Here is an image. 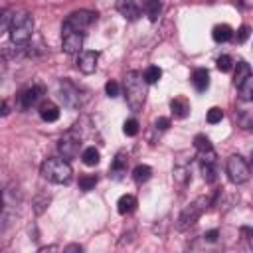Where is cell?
Returning a JSON list of instances; mask_svg holds the SVG:
<instances>
[{
  "label": "cell",
  "mask_w": 253,
  "mask_h": 253,
  "mask_svg": "<svg viewBox=\"0 0 253 253\" xmlns=\"http://www.w3.org/2000/svg\"><path fill=\"white\" fill-rule=\"evenodd\" d=\"M97 61H99V51H83L77 59V67L83 73H93L97 69Z\"/></svg>",
  "instance_id": "cell-13"
},
{
  "label": "cell",
  "mask_w": 253,
  "mask_h": 253,
  "mask_svg": "<svg viewBox=\"0 0 253 253\" xmlns=\"http://www.w3.org/2000/svg\"><path fill=\"white\" fill-rule=\"evenodd\" d=\"M126 164H128V156H126V152H119V154L115 156L113 164H111V176L119 180V178L126 172Z\"/></svg>",
  "instance_id": "cell-17"
},
{
  "label": "cell",
  "mask_w": 253,
  "mask_h": 253,
  "mask_svg": "<svg viewBox=\"0 0 253 253\" xmlns=\"http://www.w3.org/2000/svg\"><path fill=\"white\" fill-rule=\"evenodd\" d=\"M225 172H227V176H229V180H231L233 184H243V182H247L249 176H251L249 164H247L245 158L239 156V154H231V156L227 158Z\"/></svg>",
  "instance_id": "cell-4"
},
{
  "label": "cell",
  "mask_w": 253,
  "mask_h": 253,
  "mask_svg": "<svg viewBox=\"0 0 253 253\" xmlns=\"http://www.w3.org/2000/svg\"><path fill=\"white\" fill-rule=\"evenodd\" d=\"M192 85H194L196 91H206L210 87V73H208V69H204V67L196 69L192 73Z\"/></svg>",
  "instance_id": "cell-16"
},
{
  "label": "cell",
  "mask_w": 253,
  "mask_h": 253,
  "mask_svg": "<svg viewBox=\"0 0 253 253\" xmlns=\"http://www.w3.org/2000/svg\"><path fill=\"white\" fill-rule=\"evenodd\" d=\"M249 36H251L249 26H241V28L237 30V34H235V42H237V43H243V42H245Z\"/></svg>",
  "instance_id": "cell-32"
},
{
  "label": "cell",
  "mask_w": 253,
  "mask_h": 253,
  "mask_svg": "<svg viewBox=\"0 0 253 253\" xmlns=\"http://www.w3.org/2000/svg\"><path fill=\"white\" fill-rule=\"evenodd\" d=\"M97 20V12L91 10H77L71 12L63 22V32H83Z\"/></svg>",
  "instance_id": "cell-5"
},
{
  "label": "cell",
  "mask_w": 253,
  "mask_h": 253,
  "mask_svg": "<svg viewBox=\"0 0 253 253\" xmlns=\"http://www.w3.org/2000/svg\"><path fill=\"white\" fill-rule=\"evenodd\" d=\"M194 146H196L198 152H202V150H211V148H213V146H211V140H210L206 134H196V136H194Z\"/></svg>",
  "instance_id": "cell-27"
},
{
  "label": "cell",
  "mask_w": 253,
  "mask_h": 253,
  "mask_svg": "<svg viewBox=\"0 0 253 253\" xmlns=\"http://www.w3.org/2000/svg\"><path fill=\"white\" fill-rule=\"evenodd\" d=\"M57 148H59L63 158H75L79 154V148H81V136L75 134L73 130H69L57 140Z\"/></svg>",
  "instance_id": "cell-8"
},
{
  "label": "cell",
  "mask_w": 253,
  "mask_h": 253,
  "mask_svg": "<svg viewBox=\"0 0 253 253\" xmlns=\"http://www.w3.org/2000/svg\"><path fill=\"white\" fill-rule=\"evenodd\" d=\"M134 208H136V198H134L132 194H125V196H121L119 202H117V211H119L121 215H126V213L134 211Z\"/></svg>",
  "instance_id": "cell-18"
},
{
  "label": "cell",
  "mask_w": 253,
  "mask_h": 253,
  "mask_svg": "<svg viewBox=\"0 0 253 253\" xmlns=\"http://www.w3.org/2000/svg\"><path fill=\"white\" fill-rule=\"evenodd\" d=\"M206 119H208V123H210V125H217V123L223 119V111H221L219 107H211V109L208 111Z\"/></svg>",
  "instance_id": "cell-31"
},
{
  "label": "cell",
  "mask_w": 253,
  "mask_h": 253,
  "mask_svg": "<svg viewBox=\"0 0 253 253\" xmlns=\"http://www.w3.org/2000/svg\"><path fill=\"white\" fill-rule=\"evenodd\" d=\"M81 160L87 164V166H97L99 160H101V154L95 146H87L83 152H81Z\"/></svg>",
  "instance_id": "cell-22"
},
{
  "label": "cell",
  "mask_w": 253,
  "mask_h": 253,
  "mask_svg": "<svg viewBox=\"0 0 253 253\" xmlns=\"http://www.w3.org/2000/svg\"><path fill=\"white\" fill-rule=\"evenodd\" d=\"M40 117L45 121V123H55L59 119V107L51 101H45L40 105Z\"/></svg>",
  "instance_id": "cell-15"
},
{
  "label": "cell",
  "mask_w": 253,
  "mask_h": 253,
  "mask_svg": "<svg viewBox=\"0 0 253 253\" xmlns=\"http://www.w3.org/2000/svg\"><path fill=\"white\" fill-rule=\"evenodd\" d=\"M61 47L65 53H77L83 47V32H63Z\"/></svg>",
  "instance_id": "cell-11"
},
{
  "label": "cell",
  "mask_w": 253,
  "mask_h": 253,
  "mask_svg": "<svg viewBox=\"0 0 253 253\" xmlns=\"http://www.w3.org/2000/svg\"><path fill=\"white\" fill-rule=\"evenodd\" d=\"M117 10L126 18V20H136L142 14V0H119Z\"/></svg>",
  "instance_id": "cell-10"
},
{
  "label": "cell",
  "mask_w": 253,
  "mask_h": 253,
  "mask_svg": "<svg viewBox=\"0 0 253 253\" xmlns=\"http://www.w3.org/2000/svg\"><path fill=\"white\" fill-rule=\"evenodd\" d=\"M42 176L53 184H67L73 176V170L65 158H45L40 168Z\"/></svg>",
  "instance_id": "cell-2"
},
{
  "label": "cell",
  "mask_w": 253,
  "mask_h": 253,
  "mask_svg": "<svg viewBox=\"0 0 253 253\" xmlns=\"http://www.w3.org/2000/svg\"><path fill=\"white\" fill-rule=\"evenodd\" d=\"M105 91H107V95L109 97H117L119 95V83L117 81H107V85H105Z\"/></svg>",
  "instance_id": "cell-33"
},
{
  "label": "cell",
  "mask_w": 253,
  "mask_h": 253,
  "mask_svg": "<svg viewBox=\"0 0 253 253\" xmlns=\"http://www.w3.org/2000/svg\"><path fill=\"white\" fill-rule=\"evenodd\" d=\"M215 65H217V69H219L221 73H227V71H231V67H233V59H231L229 55H219L217 61H215Z\"/></svg>",
  "instance_id": "cell-30"
},
{
  "label": "cell",
  "mask_w": 253,
  "mask_h": 253,
  "mask_svg": "<svg viewBox=\"0 0 253 253\" xmlns=\"http://www.w3.org/2000/svg\"><path fill=\"white\" fill-rule=\"evenodd\" d=\"M206 241H210V243H215L217 241V237H219V231L217 229H210V231H206Z\"/></svg>",
  "instance_id": "cell-35"
},
{
  "label": "cell",
  "mask_w": 253,
  "mask_h": 253,
  "mask_svg": "<svg viewBox=\"0 0 253 253\" xmlns=\"http://www.w3.org/2000/svg\"><path fill=\"white\" fill-rule=\"evenodd\" d=\"M154 126H156L158 130H166V128L170 126V119H166V117H160V119H156Z\"/></svg>",
  "instance_id": "cell-34"
},
{
  "label": "cell",
  "mask_w": 253,
  "mask_h": 253,
  "mask_svg": "<svg viewBox=\"0 0 253 253\" xmlns=\"http://www.w3.org/2000/svg\"><path fill=\"white\" fill-rule=\"evenodd\" d=\"M251 166H253V150H251Z\"/></svg>",
  "instance_id": "cell-37"
},
{
  "label": "cell",
  "mask_w": 253,
  "mask_h": 253,
  "mask_svg": "<svg viewBox=\"0 0 253 253\" xmlns=\"http://www.w3.org/2000/svg\"><path fill=\"white\" fill-rule=\"evenodd\" d=\"M59 97L71 109H77L81 105V101H79V89L71 81H67V79L59 81Z\"/></svg>",
  "instance_id": "cell-9"
},
{
  "label": "cell",
  "mask_w": 253,
  "mask_h": 253,
  "mask_svg": "<svg viewBox=\"0 0 253 253\" xmlns=\"http://www.w3.org/2000/svg\"><path fill=\"white\" fill-rule=\"evenodd\" d=\"M237 91H239V97H241L243 101H251V99H253V75H251L241 87H237Z\"/></svg>",
  "instance_id": "cell-26"
},
{
  "label": "cell",
  "mask_w": 253,
  "mask_h": 253,
  "mask_svg": "<svg viewBox=\"0 0 253 253\" xmlns=\"http://www.w3.org/2000/svg\"><path fill=\"white\" fill-rule=\"evenodd\" d=\"M211 38H213L217 43L229 42V40L233 38V30H231L227 24H217V26L211 30Z\"/></svg>",
  "instance_id": "cell-20"
},
{
  "label": "cell",
  "mask_w": 253,
  "mask_h": 253,
  "mask_svg": "<svg viewBox=\"0 0 253 253\" xmlns=\"http://www.w3.org/2000/svg\"><path fill=\"white\" fill-rule=\"evenodd\" d=\"M123 132L126 136H136L138 134V121L136 119H126L123 125Z\"/></svg>",
  "instance_id": "cell-29"
},
{
  "label": "cell",
  "mask_w": 253,
  "mask_h": 253,
  "mask_svg": "<svg viewBox=\"0 0 253 253\" xmlns=\"http://www.w3.org/2000/svg\"><path fill=\"white\" fill-rule=\"evenodd\" d=\"M2 115H4V117L8 115V103H6V101H2Z\"/></svg>",
  "instance_id": "cell-36"
},
{
  "label": "cell",
  "mask_w": 253,
  "mask_h": 253,
  "mask_svg": "<svg viewBox=\"0 0 253 253\" xmlns=\"http://www.w3.org/2000/svg\"><path fill=\"white\" fill-rule=\"evenodd\" d=\"M206 206H208V200H206V198H198L196 202L188 204V206L182 210L180 217H178V229H188L190 225H194V223L200 219V215L204 213Z\"/></svg>",
  "instance_id": "cell-6"
},
{
  "label": "cell",
  "mask_w": 253,
  "mask_h": 253,
  "mask_svg": "<svg viewBox=\"0 0 253 253\" xmlns=\"http://www.w3.org/2000/svg\"><path fill=\"white\" fill-rule=\"evenodd\" d=\"M144 79H146V83H156V81H160V77H162V69L158 67V65H148L146 69H144Z\"/></svg>",
  "instance_id": "cell-25"
},
{
  "label": "cell",
  "mask_w": 253,
  "mask_h": 253,
  "mask_svg": "<svg viewBox=\"0 0 253 253\" xmlns=\"http://www.w3.org/2000/svg\"><path fill=\"white\" fill-rule=\"evenodd\" d=\"M95 184H97V176H93V174H83V176H79V188H81L83 192L93 190Z\"/></svg>",
  "instance_id": "cell-28"
},
{
  "label": "cell",
  "mask_w": 253,
  "mask_h": 253,
  "mask_svg": "<svg viewBox=\"0 0 253 253\" xmlns=\"http://www.w3.org/2000/svg\"><path fill=\"white\" fill-rule=\"evenodd\" d=\"M200 166H202V176H204V180L206 182H215L217 180V156H215V152H213V148L211 150H202L200 152Z\"/></svg>",
  "instance_id": "cell-7"
},
{
  "label": "cell",
  "mask_w": 253,
  "mask_h": 253,
  "mask_svg": "<svg viewBox=\"0 0 253 253\" xmlns=\"http://www.w3.org/2000/svg\"><path fill=\"white\" fill-rule=\"evenodd\" d=\"M43 95V87L40 85H34V87H28L20 93V107L22 109H30L32 105H36L40 101V97Z\"/></svg>",
  "instance_id": "cell-12"
},
{
  "label": "cell",
  "mask_w": 253,
  "mask_h": 253,
  "mask_svg": "<svg viewBox=\"0 0 253 253\" xmlns=\"http://www.w3.org/2000/svg\"><path fill=\"white\" fill-rule=\"evenodd\" d=\"M125 97L132 111H140L146 99V79L138 71H128L125 77Z\"/></svg>",
  "instance_id": "cell-1"
},
{
  "label": "cell",
  "mask_w": 253,
  "mask_h": 253,
  "mask_svg": "<svg viewBox=\"0 0 253 253\" xmlns=\"http://www.w3.org/2000/svg\"><path fill=\"white\" fill-rule=\"evenodd\" d=\"M251 77V67L247 61H239L237 63V69H235V75H233V85L235 87H241L247 79Z\"/></svg>",
  "instance_id": "cell-19"
},
{
  "label": "cell",
  "mask_w": 253,
  "mask_h": 253,
  "mask_svg": "<svg viewBox=\"0 0 253 253\" xmlns=\"http://www.w3.org/2000/svg\"><path fill=\"white\" fill-rule=\"evenodd\" d=\"M8 32H10L12 43H26L34 34V18L28 12L14 14Z\"/></svg>",
  "instance_id": "cell-3"
},
{
  "label": "cell",
  "mask_w": 253,
  "mask_h": 253,
  "mask_svg": "<svg viewBox=\"0 0 253 253\" xmlns=\"http://www.w3.org/2000/svg\"><path fill=\"white\" fill-rule=\"evenodd\" d=\"M174 178H176L180 184H186V182L190 180V164L178 162V164L174 166Z\"/></svg>",
  "instance_id": "cell-24"
},
{
  "label": "cell",
  "mask_w": 253,
  "mask_h": 253,
  "mask_svg": "<svg viewBox=\"0 0 253 253\" xmlns=\"http://www.w3.org/2000/svg\"><path fill=\"white\" fill-rule=\"evenodd\" d=\"M160 10H162L160 0H142V12L148 16V20H152V22H154V20L158 18Z\"/></svg>",
  "instance_id": "cell-21"
},
{
  "label": "cell",
  "mask_w": 253,
  "mask_h": 253,
  "mask_svg": "<svg viewBox=\"0 0 253 253\" xmlns=\"http://www.w3.org/2000/svg\"><path fill=\"white\" fill-rule=\"evenodd\" d=\"M170 111L174 115V119H186L190 115V103L186 97H176L170 101Z\"/></svg>",
  "instance_id": "cell-14"
},
{
  "label": "cell",
  "mask_w": 253,
  "mask_h": 253,
  "mask_svg": "<svg viewBox=\"0 0 253 253\" xmlns=\"http://www.w3.org/2000/svg\"><path fill=\"white\" fill-rule=\"evenodd\" d=\"M150 176H152V168H150L148 164H138V166L132 170V178H134V182H138V184L150 180Z\"/></svg>",
  "instance_id": "cell-23"
}]
</instances>
